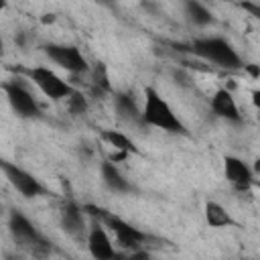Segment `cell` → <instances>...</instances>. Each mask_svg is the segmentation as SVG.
I'll use <instances>...</instances> for the list:
<instances>
[{"mask_svg": "<svg viewBox=\"0 0 260 260\" xmlns=\"http://www.w3.org/2000/svg\"><path fill=\"white\" fill-rule=\"evenodd\" d=\"M140 124L154 126L171 134H187L185 124L177 118L169 102L150 85L144 89V108L140 112Z\"/></svg>", "mask_w": 260, "mask_h": 260, "instance_id": "1", "label": "cell"}, {"mask_svg": "<svg viewBox=\"0 0 260 260\" xmlns=\"http://www.w3.org/2000/svg\"><path fill=\"white\" fill-rule=\"evenodd\" d=\"M191 53L221 67V69H244V61L234 45L221 37H201L189 45Z\"/></svg>", "mask_w": 260, "mask_h": 260, "instance_id": "2", "label": "cell"}, {"mask_svg": "<svg viewBox=\"0 0 260 260\" xmlns=\"http://www.w3.org/2000/svg\"><path fill=\"white\" fill-rule=\"evenodd\" d=\"M8 230L12 240L32 256H45L51 252V242L35 228V223L20 211L12 209L8 215Z\"/></svg>", "mask_w": 260, "mask_h": 260, "instance_id": "3", "label": "cell"}, {"mask_svg": "<svg viewBox=\"0 0 260 260\" xmlns=\"http://www.w3.org/2000/svg\"><path fill=\"white\" fill-rule=\"evenodd\" d=\"M26 73V77L49 98V100H53V102H59V100H67L75 89L65 81V79H61L53 69H49V67H43V65H39V67H30V69H26L24 71Z\"/></svg>", "mask_w": 260, "mask_h": 260, "instance_id": "4", "label": "cell"}, {"mask_svg": "<svg viewBox=\"0 0 260 260\" xmlns=\"http://www.w3.org/2000/svg\"><path fill=\"white\" fill-rule=\"evenodd\" d=\"M0 171L2 175L6 177V181L26 199H32V197H41V195H47V189L43 187V183L30 175L28 171H24L22 167H18L16 162H10L6 158L0 156Z\"/></svg>", "mask_w": 260, "mask_h": 260, "instance_id": "5", "label": "cell"}, {"mask_svg": "<svg viewBox=\"0 0 260 260\" xmlns=\"http://www.w3.org/2000/svg\"><path fill=\"white\" fill-rule=\"evenodd\" d=\"M45 55L55 63L59 65L61 69L77 75V73H85L89 69V63L87 59L81 55V51L75 47V45H59V43H49L43 47Z\"/></svg>", "mask_w": 260, "mask_h": 260, "instance_id": "6", "label": "cell"}, {"mask_svg": "<svg viewBox=\"0 0 260 260\" xmlns=\"http://www.w3.org/2000/svg\"><path fill=\"white\" fill-rule=\"evenodd\" d=\"M6 100L12 108V112L18 118H39L41 116V108L37 104V100L32 98V93L18 81H6L2 85Z\"/></svg>", "mask_w": 260, "mask_h": 260, "instance_id": "7", "label": "cell"}, {"mask_svg": "<svg viewBox=\"0 0 260 260\" xmlns=\"http://www.w3.org/2000/svg\"><path fill=\"white\" fill-rule=\"evenodd\" d=\"M87 250L93 260H114L116 258V248H114L106 228L98 221H93L87 232Z\"/></svg>", "mask_w": 260, "mask_h": 260, "instance_id": "8", "label": "cell"}, {"mask_svg": "<svg viewBox=\"0 0 260 260\" xmlns=\"http://www.w3.org/2000/svg\"><path fill=\"white\" fill-rule=\"evenodd\" d=\"M223 177L238 191H246L254 181V173L248 167V162H244L242 158L232 156V154L223 156Z\"/></svg>", "mask_w": 260, "mask_h": 260, "instance_id": "9", "label": "cell"}, {"mask_svg": "<svg viewBox=\"0 0 260 260\" xmlns=\"http://www.w3.org/2000/svg\"><path fill=\"white\" fill-rule=\"evenodd\" d=\"M59 223H61V230L71 238H81L85 234V230H87L85 213H83L81 205H77L75 201H67V203L61 205Z\"/></svg>", "mask_w": 260, "mask_h": 260, "instance_id": "10", "label": "cell"}, {"mask_svg": "<svg viewBox=\"0 0 260 260\" xmlns=\"http://www.w3.org/2000/svg\"><path fill=\"white\" fill-rule=\"evenodd\" d=\"M211 110L215 116L228 120V122H234V124H240L242 122V114L238 110V104L234 100V95L228 91V89H217L211 98Z\"/></svg>", "mask_w": 260, "mask_h": 260, "instance_id": "11", "label": "cell"}, {"mask_svg": "<svg viewBox=\"0 0 260 260\" xmlns=\"http://www.w3.org/2000/svg\"><path fill=\"white\" fill-rule=\"evenodd\" d=\"M100 175H102L104 185H106L110 191H114V193H130V191H132L130 181L118 171V167H116L114 162L104 160L102 167H100Z\"/></svg>", "mask_w": 260, "mask_h": 260, "instance_id": "12", "label": "cell"}, {"mask_svg": "<svg viewBox=\"0 0 260 260\" xmlns=\"http://www.w3.org/2000/svg\"><path fill=\"white\" fill-rule=\"evenodd\" d=\"M114 108L124 122H140V110L130 93H124V91L114 93Z\"/></svg>", "mask_w": 260, "mask_h": 260, "instance_id": "13", "label": "cell"}, {"mask_svg": "<svg viewBox=\"0 0 260 260\" xmlns=\"http://www.w3.org/2000/svg\"><path fill=\"white\" fill-rule=\"evenodd\" d=\"M203 213H205V221H207L209 228H228V225H236V221H234V217L230 215V211H228L221 203H217V201H207Z\"/></svg>", "mask_w": 260, "mask_h": 260, "instance_id": "14", "label": "cell"}, {"mask_svg": "<svg viewBox=\"0 0 260 260\" xmlns=\"http://www.w3.org/2000/svg\"><path fill=\"white\" fill-rule=\"evenodd\" d=\"M102 140H106L110 146H114V150L118 152H126V154H138V146L134 144V140H130L126 134L118 132V130H102Z\"/></svg>", "mask_w": 260, "mask_h": 260, "instance_id": "15", "label": "cell"}, {"mask_svg": "<svg viewBox=\"0 0 260 260\" xmlns=\"http://www.w3.org/2000/svg\"><path fill=\"white\" fill-rule=\"evenodd\" d=\"M185 12H187V18H189L193 24H197V26H207V24H213V22H215L213 14H211L201 2L189 0V2L185 4Z\"/></svg>", "mask_w": 260, "mask_h": 260, "instance_id": "16", "label": "cell"}, {"mask_svg": "<svg viewBox=\"0 0 260 260\" xmlns=\"http://www.w3.org/2000/svg\"><path fill=\"white\" fill-rule=\"evenodd\" d=\"M67 104H69V112L75 114V116L85 114V110H87V102H85L83 93H79V91H73V93L67 98Z\"/></svg>", "mask_w": 260, "mask_h": 260, "instance_id": "17", "label": "cell"}, {"mask_svg": "<svg viewBox=\"0 0 260 260\" xmlns=\"http://www.w3.org/2000/svg\"><path fill=\"white\" fill-rule=\"evenodd\" d=\"M114 260H150V254L144 248H140V250H124V252L116 250V258Z\"/></svg>", "mask_w": 260, "mask_h": 260, "instance_id": "18", "label": "cell"}, {"mask_svg": "<svg viewBox=\"0 0 260 260\" xmlns=\"http://www.w3.org/2000/svg\"><path fill=\"white\" fill-rule=\"evenodd\" d=\"M93 83L98 87H102L104 91L110 89V83H108V75H106V67L102 63H98V67L93 69Z\"/></svg>", "mask_w": 260, "mask_h": 260, "instance_id": "19", "label": "cell"}, {"mask_svg": "<svg viewBox=\"0 0 260 260\" xmlns=\"http://www.w3.org/2000/svg\"><path fill=\"white\" fill-rule=\"evenodd\" d=\"M244 10H248V12H252V16H260V6L258 4H252V2H244V4H240Z\"/></svg>", "mask_w": 260, "mask_h": 260, "instance_id": "20", "label": "cell"}, {"mask_svg": "<svg viewBox=\"0 0 260 260\" xmlns=\"http://www.w3.org/2000/svg\"><path fill=\"white\" fill-rule=\"evenodd\" d=\"M244 69H246L254 79H258V67H256V65H244Z\"/></svg>", "mask_w": 260, "mask_h": 260, "instance_id": "21", "label": "cell"}, {"mask_svg": "<svg viewBox=\"0 0 260 260\" xmlns=\"http://www.w3.org/2000/svg\"><path fill=\"white\" fill-rule=\"evenodd\" d=\"M4 260H22L18 254H12V252H8V254H4Z\"/></svg>", "mask_w": 260, "mask_h": 260, "instance_id": "22", "label": "cell"}, {"mask_svg": "<svg viewBox=\"0 0 260 260\" xmlns=\"http://www.w3.org/2000/svg\"><path fill=\"white\" fill-rule=\"evenodd\" d=\"M53 20H55L53 14H45V18H43V22H53Z\"/></svg>", "mask_w": 260, "mask_h": 260, "instance_id": "23", "label": "cell"}, {"mask_svg": "<svg viewBox=\"0 0 260 260\" xmlns=\"http://www.w3.org/2000/svg\"><path fill=\"white\" fill-rule=\"evenodd\" d=\"M252 95H254V104L258 106V95H260V93H258V89H254V93H252Z\"/></svg>", "mask_w": 260, "mask_h": 260, "instance_id": "24", "label": "cell"}, {"mask_svg": "<svg viewBox=\"0 0 260 260\" xmlns=\"http://www.w3.org/2000/svg\"><path fill=\"white\" fill-rule=\"evenodd\" d=\"M4 55V41H2V37H0V57Z\"/></svg>", "mask_w": 260, "mask_h": 260, "instance_id": "25", "label": "cell"}, {"mask_svg": "<svg viewBox=\"0 0 260 260\" xmlns=\"http://www.w3.org/2000/svg\"><path fill=\"white\" fill-rule=\"evenodd\" d=\"M4 8H6V2H4V0H0V12H2Z\"/></svg>", "mask_w": 260, "mask_h": 260, "instance_id": "26", "label": "cell"}, {"mask_svg": "<svg viewBox=\"0 0 260 260\" xmlns=\"http://www.w3.org/2000/svg\"><path fill=\"white\" fill-rule=\"evenodd\" d=\"M248 260H250V258H248Z\"/></svg>", "mask_w": 260, "mask_h": 260, "instance_id": "27", "label": "cell"}]
</instances>
